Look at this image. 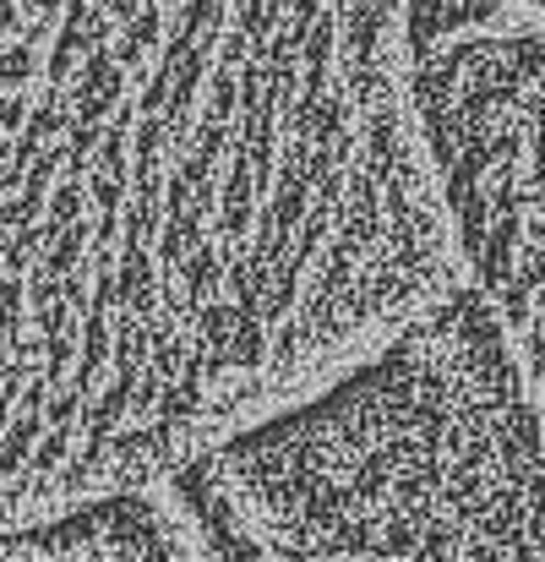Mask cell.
Returning <instances> with one entry per match:
<instances>
[{"instance_id": "2", "label": "cell", "mask_w": 545, "mask_h": 562, "mask_svg": "<svg viewBox=\"0 0 545 562\" xmlns=\"http://www.w3.org/2000/svg\"><path fill=\"white\" fill-rule=\"evenodd\" d=\"M159 492L202 562H545V409L464 279Z\"/></svg>"}, {"instance_id": "3", "label": "cell", "mask_w": 545, "mask_h": 562, "mask_svg": "<svg viewBox=\"0 0 545 562\" xmlns=\"http://www.w3.org/2000/svg\"><path fill=\"white\" fill-rule=\"evenodd\" d=\"M0 562H202L159 486L110 492L0 530Z\"/></svg>"}, {"instance_id": "1", "label": "cell", "mask_w": 545, "mask_h": 562, "mask_svg": "<svg viewBox=\"0 0 545 562\" xmlns=\"http://www.w3.org/2000/svg\"><path fill=\"white\" fill-rule=\"evenodd\" d=\"M458 284L409 0H0V530L159 486Z\"/></svg>"}]
</instances>
